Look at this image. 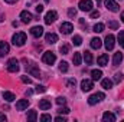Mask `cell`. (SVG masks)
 I'll list each match as a JSON object with an SVG mask.
<instances>
[{"label":"cell","mask_w":124,"mask_h":122,"mask_svg":"<svg viewBox=\"0 0 124 122\" xmlns=\"http://www.w3.org/2000/svg\"><path fill=\"white\" fill-rule=\"evenodd\" d=\"M12 42H13V45H15V46H23V45H25V42H26V34H25L23 32H17V33H15V34H13Z\"/></svg>","instance_id":"6da1fadb"},{"label":"cell","mask_w":124,"mask_h":122,"mask_svg":"<svg viewBox=\"0 0 124 122\" xmlns=\"http://www.w3.org/2000/svg\"><path fill=\"white\" fill-rule=\"evenodd\" d=\"M104 98H105V95H104L102 92H97V93H94V95H91V96L88 98V103H90V105L100 103V102H101Z\"/></svg>","instance_id":"7a4b0ae2"},{"label":"cell","mask_w":124,"mask_h":122,"mask_svg":"<svg viewBox=\"0 0 124 122\" xmlns=\"http://www.w3.org/2000/svg\"><path fill=\"white\" fill-rule=\"evenodd\" d=\"M7 70L12 72V73H16V72L19 70V62H17L16 58L9 59V62H7Z\"/></svg>","instance_id":"3957f363"},{"label":"cell","mask_w":124,"mask_h":122,"mask_svg":"<svg viewBox=\"0 0 124 122\" xmlns=\"http://www.w3.org/2000/svg\"><path fill=\"white\" fill-rule=\"evenodd\" d=\"M42 61L45 62L46 65H54L55 61H56V56H55V53H54V52H45V53H43Z\"/></svg>","instance_id":"277c9868"},{"label":"cell","mask_w":124,"mask_h":122,"mask_svg":"<svg viewBox=\"0 0 124 122\" xmlns=\"http://www.w3.org/2000/svg\"><path fill=\"white\" fill-rule=\"evenodd\" d=\"M56 19H58V13H56L55 10H51V12H48V13L45 14V23H46V25H52Z\"/></svg>","instance_id":"5b68a950"},{"label":"cell","mask_w":124,"mask_h":122,"mask_svg":"<svg viewBox=\"0 0 124 122\" xmlns=\"http://www.w3.org/2000/svg\"><path fill=\"white\" fill-rule=\"evenodd\" d=\"M105 43V49L107 50H113L114 49V45H116V37L113 36V34H107V37H105V40H104Z\"/></svg>","instance_id":"8992f818"},{"label":"cell","mask_w":124,"mask_h":122,"mask_svg":"<svg viewBox=\"0 0 124 122\" xmlns=\"http://www.w3.org/2000/svg\"><path fill=\"white\" fill-rule=\"evenodd\" d=\"M78 7H79V10H82V12H91V9H93V1H91V0H81L79 4H78Z\"/></svg>","instance_id":"52a82bcc"},{"label":"cell","mask_w":124,"mask_h":122,"mask_svg":"<svg viewBox=\"0 0 124 122\" xmlns=\"http://www.w3.org/2000/svg\"><path fill=\"white\" fill-rule=\"evenodd\" d=\"M105 7L110 12H118L120 10V6L116 3V0H105Z\"/></svg>","instance_id":"ba28073f"},{"label":"cell","mask_w":124,"mask_h":122,"mask_svg":"<svg viewBox=\"0 0 124 122\" xmlns=\"http://www.w3.org/2000/svg\"><path fill=\"white\" fill-rule=\"evenodd\" d=\"M59 30H61L63 34H69L71 32L74 30V26H72V23H69V22H63L61 25V27H59Z\"/></svg>","instance_id":"9c48e42d"},{"label":"cell","mask_w":124,"mask_h":122,"mask_svg":"<svg viewBox=\"0 0 124 122\" xmlns=\"http://www.w3.org/2000/svg\"><path fill=\"white\" fill-rule=\"evenodd\" d=\"M94 88V83H93V81H90V79H84L82 82H81V89L84 92H88V91H91Z\"/></svg>","instance_id":"30bf717a"},{"label":"cell","mask_w":124,"mask_h":122,"mask_svg":"<svg viewBox=\"0 0 124 122\" xmlns=\"http://www.w3.org/2000/svg\"><path fill=\"white\" fill-rule=\"evenodd\" d=\"M31 34L33 37H36V39H39L42 34H43V27L42 26H33L31 29Z\"/></svg>","instance_id":"8fae6325"},{"label":"cell","mask_w":124,"mask_h":122,"mask_svg":"<svg viewBox=\"0 0 124 122\" xmlns=\"http://www.w3.org/2000/svg\"><path fill=\"white\" fill-rule=\"evenodd\" d=\"M26 69H28V72L31 73L32 76H35V78H40V72H39V69L35 66V63H32L29 66H26Z\"/></svg>","instance_id":"7c38bea8"},{"label":"cell","mask_w":124,"mask_h":122,"mask_svg":"<svg viewBox=\"0 0 124 122\" xmlns=\"http://www.w3.org/2000/svg\"><path fill=\"white\" fill-rule=\"evenodd\" d=\"M20 19H22V22H23V23H29L32 19H33V16H32L31 12H28V10H23V12L20 13Z\"/></svg>","instance_id":"4fadbf2b"},{"label":"cell","mask_w":124,"mask_h":122,"mask_svg":"<svg viewBox=\"0 0 124 122\" xmlns=\"http://www.w3.org/2000/svg\"><path fill=\"white\" fill-rule=\"evenodd\" d=\"M28 106H29V101H28V99H20V101L16 102V109H17V111H23V109H26Z\"/></svg>","instance_id":"5bb4252c"},{"label":"cell","mask_w":124,"mask_h":122,"mask_svg":"<svg viewBox=\"0 0 124 122\" xmlns=\"http://www.w3.org/2000/svg\"><path fill=\"white\" fill-rule=\"evenodd\" d=\"M45 40H46V43L54 45V43L58 42V34H55V33H48V34L45 36Z\"/></svg>","instance_id":"9a60e30c"},{"label":"cell","mask_w":124,"mask_h":122,"mask_svg":"<svg viewBox=\"0 0 124 122\" xmlns=\"http://www.w3.org/2000/svg\"><path fill=\"white\" fill-rule=\"evenodd\" d=\"M9 50H10L9 45L6 42H0V56H6L9 53Z\"/></svg>","instance_id":"2e32d148"},{"label":"cell","mask_w":124,"mask_h":122,"mask_svg":"<svg viewBox=\"0 0 124 122\" xmlns=\"http://www.w3.org/2000/svg\"><path fill=\"white\" fill-rule=\"evenodd\" d=\"M51 106H52V103H51V101H49V99H42V101L39 102V108H40V109H43V111L51 109Z\"/></svg>","instance_id":"e0dca14e"},{"label":"cell","mask_w":124,"mask_h":122,"mask_svg":"<svg viewBox=\"0 0 124 122\" xmlns=\"http://www.w3.org/2000/svg\"><path fill=\"white\" fill-rule=\"evenodd\" d=\"M121 62H123V53H121V52L114 53V58H113V65H114V66H118Z\"/></svg>","instance_id":"ac0fdd59"},{"label":"cell","mask_w":124,"mask_h":122,"mask_svg":"<svg viewBox=\"0 0 124 122\" xmlns=\"http://www.w3.org/2000/svg\"><path fill=\"white\" fill-rule=\"evenodd\" d=\"M102 121L104 122H114L116 121V115L111 114V112H105V114L102 115Z\"/></svg>","instance_id":"d6986e66"},{"label":"cell","mask_w":124,"mask_h":122,"mask_svg":"<svg viewBox=\"0 0 124 122\" xmlns=\"http://www.w3.org/2000/svg\"><path fill=\"white\" fill-rule=\"evenodd\" d=\"M98 65H100V66H107V65H108V55H105V53H104V55H101V56H100V58H98Z\"/></svg>","instance_id":"ffe728a7"},{"label":"cell","mask_w":124,"mask_h":122,"mask_svg":"<svg viewBox=\"0 0 124 122\" xmlns=\"http://www.w3.org/2000/svg\"><path fill=\"white\" fill-rule=\"evenodd\" d=\"M101 39H98V37H93L91 39V47L93 49H100L101 47Z\"/></svg>","instance_id":"44dd1931"},{"label":"cell","mask_w":124,"mask_h":122,"mask_svg":"<svg viewBox=\"0 0 124 122\" xmlns=\"http://www.w3.org/2000/svg\"><path fill=\"white\" fill-rule=\"evenodd\" d=\"M91 76H93V81H100L101 76H102V72L100 69H94L93 72H91Z\"/></svg>","instance_id":"7402d4cb"},{"label":"cell","mask_w":124,"mask_h":122,"mask_svg":"<svg viewBox=\"0 0 124 122\" xmlns=\"http://www.w3.org/2000/svg\"><path fill=\"white\" fill-rule=\"evenodd\" d=\"M84 61H85L87 65H91V63H93V53L88 52V50H85V52H84Z\"/></svg>","instance_id":"603a6c76"},{"label":"cell","mask_w":124,"mask_h":122,"mask_svg":"<svg viewBox=\"0 0 124 122\" xmlns=\"http://www.w3.org/2000/svg\"><path fill=\"white\" fill-rule=\"evenodd\" d=\"M3 98H4L7 102H13V101L16 99L15 93H12V92H3Z\"/></svg>","instance_id":"cb8c5ba5"},{"label":"cell","mask_w":124,"mask_h":122,"mask_svg":"<svg viewBox=\"0 0 124 122\" xmlns=\"http://www.w3.org/2000/svg\"><path fill=\"white\" fill-rule=\"evenodd\" d=\"M72 62H74V65H81V62H82V56H81L79 52H75V53H74Z\"/></svg>","instance_id":"d4e9b609"},{"label":"cell","mask_w":124,"mask_h":122,"mask_svg":"<svg viewBox=\"0 0 124 122\" xmlns=\"http://www.w3.org/2000/svg\"><path fill=\"white\" fill-rule=\"evenodd\" d=\"M101 85H102L104 89H111V88H113V81H110V79H102V81H101Z\"/></svg>","instance_id":"484cf974"},{"label":"cell","mask_w":124,"mask_h":122,"mask_svg":"<svg viewBox=\"0 0 124 122\" xmlns=\"http://www.w3.org/2000/svg\"><path fill=\"white\" fill-rule=\"evenodd\" d=\"M38 119V114H36V111H29L28 112V121L29 122H35Z\"/></svg>","instance_id":"4316f807"},{"label":"cell","mask_w":124,"mask_h":122,"mask_svg":"<svg viewBox=\"0 0 124 122\" xmlns=\"http://www.w3.org/2000/svg\"><path fill=\"white\" fill-rule=\"evenodd\" d=\"M59 52H61L62 55H66V53H69V45H68V43H62L61 47H59Z\"/></svg>","instance_id":"83f0119b"},{"label":"cell","mask_w":124,"mask_h":122,"mask_svg":"<svg viewBox=\"0 0 124 122\" xmlns=\"http://www.w3.org/2000/svg\"><path fill=\"white\" fill-rule=\"evenodd\" d=\"M72 42H74V45H75V46H79V45L82 43V37H81L79 34H75V36L72 37Z\"/></svg>","instance_id":"f1b7e54d"},{"label":"cell","mask_w":124,"mask_h":122,"mask_svg":"<svg viewBox=\"0 0 124 122\" xmlns=\"http://www.w3.org/2000/svg\"><path fill=\"white\" fill-rule=\"evenodd\" d=\"M93 29H94V32H95V33H101V32L104 30V25H102V23H95Z\"/></svg>","instance_id":"f546056e"},{"label":"cell","mask_w":124,"mask_h":122,"mask_svg":"<svg viewBox=\"0 0 124 122\" xmlns=\"http://www.w3.org/2000/svg\"><path fill=\"white\" fill-rule=\"evenodd\" d=\"M117 39H118V43H120V46L124 49V30H120L118 36H117Z\"/></svg>","instance_id":"4dcf8cb0"},{"label":"cell","mask_w":124,"mask_h":122,"mask_svg":"<svg viewBox=\"0 0 124 122\" xmlns=\"http://www.w3.org/2000/svg\"><path fill=\"white\" fill-rule=\"evenodd\" d=\"M59 70L61 72H68V63L66 62H61L59 63Z\"/></svg>","instance_id":"1f68e13d"},{"label":"cell","mask_w":124,"mask_h":122,"mask_svg":"<svg viewBox=\"0 0 124 122\" xmlns=\"http://www.w3.org/2000/svg\"><path fill=\"white\" fill-rule=\"evenodd\" d=\"M108 27L116 30V29H118V23H117L116 20H111V22H108Z\"/></svg>","instance_id":"d6a6232c"},{"label":"cell","mask_w":124,"mask_h":122,"mask_svg":"<svg viewBox=\"0 0 124 122\" xmlns=\"http://www.w3.org/2000/svg\"><path fill=\"white\" fill-rule=\"evenodd\" d=\"M121 81H123V75H121V73H116V75H114V82H116V83H120Z\"/></svg>","instance_id":"836d02e7"},{"label":"cell","mask_w":124,"mask_h":122,"mask_svg":"<svg viewBox=\"0 0 124 122\" xmlns=\"http://www.w3.org/2000/svg\"><path fill=\"white\" fill-rule=\"evenodd\" d=\"M75 14H77V9H74V7L68 9V16H69V17H74Z\"/></svg>","instance_id":"e575fe53"},{"label":"cell","mask_w":124,"mask_h":122,"mask_svg":"<svg viewBox=\"0 0 124 122\" xmlns=\"http://www.w3.org/2000/svg\"><path fill=\"white\" fill-rule=\"evenodd\" d=\"M59 114H63V115H66V114H69V108H66V106H63V108H59V111H58Z\"/></svg>","instance_id":"d590c367"},{"label":"cell","mask_w":124,"mask_h":122,"mask_svg":"<svg viewBox=\"0 0 124 122\" xmlns=\"http://www.w3.org/2000/svg\"><path fill=\"white\" fill-rule=\"evenodd\" d=\"M65 102H66V99H65L63 96H59V98H56V103H58V105H65Z\"/></svg>","instance_id":"8d00e7d4"},{"label":"cell","mask_w":124,"mask_h":122,"mask_svg":"<svg viewBox=\"0 0 124 122\" xmlns=\"http://www.w3.org/2000/svg\"><path fill=\"white\" fill-rule=\"evenodd\" d=\"M45 91H46L45 86H42V85H38V86H36V92H38V93H43Z\"/></svg>","instance_id":"74e56055"},{"label":"cell","mask_w":124,"mask_h":122,"mask_svg":"<svg viewBox=\"0 0 124 122\" xmlns=\"http://www.w3.org/2000/svg\"><path fill=\"white\" fill-rule=\"evenodd\" d=\"M40 121H42V122L51 121V115H46V114H45V115H42V116H40Z\"/></svg>","instance_id":"f35d334b"},{"label":"cell","mask_w":124,"mask_h":122,"mask_svg":"<svg viewBox=\"0 0 124 122\" xmlns=\"http://www.w3.org/2000/svg\"><path fill=\"white\" fill-rule=\"evenodd\" d=\"M91 17H93V19L100 17V12H98V10H93V12H91Z\"/></svg>","instance_id":"ab89813d"},{"label":"cell","mask_w":124,"mask_h":122,"mask_svg":"<svg viewBox=\"0 0 124 122\" xmlns=\"http://www.w3.org/2000/svg\"><path fill=\"white\" fill-rule=\"evenodd\" d=\"M22 82H25V83H32V79L31 78H28V76H22Z\"/></svg>","instance_id":"60d3db41"},{"label":"cell","mask_w":124,"mask_h":122,"mask_svg":"<svg viewBox=\"0 0 124 122\" xmlns=\"http://www.w3.org/2000/svg\"><path fill=\"white\" fill-rule=\"evenodd\" d=\"M55 121L56 122H66V118H65V116H56Z\"/></svg>","instance_id":"b9f144b4"},{"label":"cell","mask_w":124,"mask_h":122,"mask_svg":"<svg viewBox=\"0 0 124 122\" xmlns=\"http://www.w3.org/2000/svg\"><path fill=\"white\" fill-rule=\"evenodd\" d=\"M35 9H36V12H38V13H42V12H43V6H42V4H38Z\"/></svg>","instance_id":"7bdbcfd3"},{"label":"cell","mask_w":124,"mask_h":122,"mask_svg":"<svg viewBox=\"0 0 124 122\" xmlns=\"http://www.w3.org/2000/svg\"><path fill=\"white\" fill-rule=\"evenodd\" d=\"M66 85H68V86L75 85V79H68V81H66Z\"/></svg>","instance_id":"ee69618b"},{"label":"cell","mask_w":124,"mask_h":122,"mask_svg":"<svg viewBox=\"0 0 124 122\" xmlns=\"http://www.w3.org/2000/svg\"><path fill=\"white\" fill-rule=\"evenodd\" d=\"M4 1H6V3H9V4H13V3H16L17 0H4Z\"/></svg>","instance_id":"f6af8a7d"},{"label":"cell","mask_w":124,"mask_h":122,"mask_svg":"<svg viewBox=\"0 0 124 122\" xmlns=\"http://www.w3.org/2000/svg\"><path fill=\"white\" fill-rule=\"evenodd\" d=\"M0 121H6V116L3 114H0Z\"/></svg>","instance_id":"bcb514c9"},{"label":"cell","mask_w":124,"mask_h":122,"mask_svg":"<svg viewBox=\"0 0 124 122\" xmlns=\"http://www.w3.org/2000/svg\"><path fill=\"white\" fill-rule=\"evenodd\" d=\"M121 20H123V22H124V12H123V13H121Z\"/></svg>","instance_id":"7dc6e473"},{"label":"cell","mask_w":124,"mask_h":122,"mask_svg":"<svg viewBox=\"0 0 124 122\" xmlns=\"http://www.w3.org/2000/svg\"><path fill=\"white\" fill-rule=\"evenodd\" d=\"M101 3V0H97V4H100Z\"/></svg>","instance_id":"c3c4849f"},{"label":"cell","mask_w":124,"mask_h":122,"mask_svg":"<svg viewBox=\"0 0 124 122\" xmlns=\"http://www.w3.org/2000/svg\"><path fill=\"white\" fill-rule=\"evenodd\" d=\"M45 1H46V3H49V1H51V0H45Z\"/></svg>","instance_id":"681fc988"},{"label":"cell","mask_w":124,"mask_h":122,"mask_svg":"<svg viewBox=\"0 0 124 122\" xmlns=\"http://www.w3.org/2000/svg\"><path fill=\"white\" fill-rule=\"evenodd\" d=\"M33 1H36V0H33Z\"/></svg>","instance_id":"f907efd6"}]
</instances>
